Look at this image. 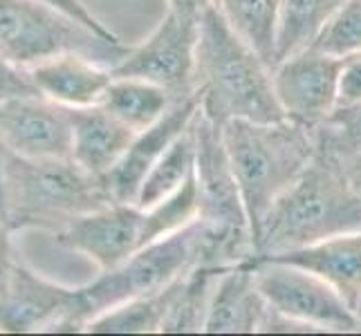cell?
Here are the masks:
<instances>
[{
  "mask_svg": "<svg viewBox=\"0 0 361 336\" xmlns=\"http://www.w3.org/2000/svg\"><path fill=\"white\" fill-rule=\"evenodd\" d=\"M353 231H361V195L343 159L317 139L305 170L267 211L254 238V256L283 254Z\"/></svg>",
  "mask_w": 361,
  "mask_h": 336,
  "instance_id": "6da1fadb",
  "label": "cell"
},
{
  "mask_svg": "<svg viewBox=\"0 0 361 336\" xmlns=\"http://www.w3.org/2000/svg\"><path fill=\"white\" fill-rule=\"evenodd\" d=\"M195 92L216 126L231 119L281 121L271 68L222 16L218 5L200 16L195 49Z\"/></svg>",
  "mask_w": 361,
  "mask_h": 336,
  "instance_id": "7a4b0ae2",
  "label": "cell"
},
{
  "mask_svg": "<svg viewBox=\"0 0 361 336\" xmlns=\"http://www.w3.org/2000/svg\"><path fill=\"white\" fill-rule=\"evenodd\" d=\"M113 200L106 180L72 157L32 159L5 151L0 161V216L11 231L59 233L72 220Z\"/></svg>",
  "mask_w": 361,
  "mask_h": 336,
  "instance_id": "3957f363",
  "label": "cell"
},
{
  "mask_svg": "<svg viewBox=\"0 0 361 336\" xmlns=\"http://www.w3.org/2000/svg\"><path fill=\"white\" fill-rule=\"evenodd\" d=\"M222 142L240 186L252 238H256L271 204L314 157L317 130L290 119H231L222 126Z\"/></svg>",
  "mask_w": 361,
  "mask_h": 336,
  "instance_id": "277c9868",
  "label": "cell"
},
{
  "mask_svg": "<svg viewBox=\"0 0 361 336\" xmlns=\"http://www.w3.org/2000/svg\"><path fill=\"white\" fill-rule=\"evenodd\" d=\"M202 240L204 224L193 220L184 229L142 247L121 265L99 271L90 282L74 287L70 309L52 334L85 332V325L106 309L169 287L191 267L200 265Z\"/></svg>",
  "mask_w": 361,
  "mask_h": 336,
  "instance_id": "5b68a950",
  "label": "cell"
},
{
  "mask_svg": "<svg viewBox=\"0 0 361 336\" xmlns=\"http://www.w3.org/2000/svg\"><path fill=\"white\" fill-rule=\"evenodd\" d=\"M193 132L197 220L204 224L200 265L220 269L240 265L254 256V238L240 186L222 142V128L197 110Z\"/></svg>",
  "mask_w": 361,
  "mask_h": 336,
  "instance_id": "8992f818",
  "label": "cell"
},
{
  "mask_svg": "<svg viewBox=\"0 0 361 336\" xmlns=\"http://www.w3.org/2000/svg\"><path fill=\"white\" fill-rule=\"evenodd\" d=\"M130 45L85 27L43 0H0V52L23 68L59 54H85L113 70Z\"/></svg>",
  "mask_w": 361,
  "mask_h": 336,
  "instance_id": "52a82bcc",
  "label": "cell"
},
{
  "mask_svg": "<svg viewBox=\"0 0 361 336\" xmlns=\"http://www.w3.org/2000/svg\"><path fill=\"white\" fill-rule=\"evenodd\" d=\"M243 265L254 269L256 285L267 303L283 316L305 323L314 332L359 334L355 309L317 273L279 260L249 258Z\"/></svg>",
  "mask_w": 361,
  "mask_h": 336,
  "instance_id": "ba28073f",
  "label": "cell"
},
{
  "mask_svg": "<svg viewBox=\"0 0 361 336\" xmlns=\"http://www.w3.org/2000/svg\"><path fill=\"white\" fill-rule=\"evenodd\" d=\"M200 18L169 9L146 41L130 45L113 77H137L182 99L195 92V49Z\"/></svg>",
  "mask_w": 361,
  "mask_h": 336,
  "instance_id": "9c48e42d",
  "label": "cell"
},
{
  "mask_svg": "<svg viewBox=\"0 0 361 336\" xmlns=\"http://www.w3.org/2000/svg\"><path fill=\"white\" fill-rule=\"evenodd\" d=\"M341 66L343 58L312 45L274 66V90L285 119L317 130L339 106Z\"/></svg>",
  "mask_w": 361,
  "mask_h": 336,
  "instance_id": "30bf717a",
  "label": "cell"
},
{
  "mask_svg": "<svg viewBox=\"0 0 361 336\" xmlns=\"http://www.w3.org/2000/svg\"><path fill=\"white\" fill-rule=\"evenodd\" d=\"M56 242L68 251L81 254L99 271L121 265L148 242L146 209L130 202H110L94 209L54 233Z\"/></svg>",
  "mask_w": 361,
  "mask_h": 336,
  "instance_id": "8fae6325",
  "label": "cell"
},
{
  "mask_svg": "<svg viewBox=\"0 0 361 336\" xmlns=\"http://www.w3.org/2000/svg\"><path fill=\"white\" fill-rule=\"evenodd\" d=\"M0 144L5 151L20 157H70V110L41 94L3 101L0 104Z\"/></svg>",
  "mask_w": 361,
  "mask_h": 336,
  "instance_id": "7c38bea8",
  "label": "cell"
},
{
  "mask_svg": "<svg viewBox=\"0 0 361 336\" xmlns=\"http://www.w3.org/2000/svg\"><path fill=\"white\" fill-rule=\"evenodd\" d=\"M74 287L52 282L16 258L0 294V334H52L66 316Z\"/></svg>",
  "mask_w": 361,
  "mask_h": 336,
  "instance_id": "4fadbf2b",
  "label": "cell"
},
{
  "mask_svg": "<svg viewBox=\"0 0 361 336\" xmlns=\"http://www.w3.org/2000/svg\"><path fill=\"white\" fill-rule=\"evenodd\" d=\"M197 110H200V97L193 92L184 99H178L164 112V117L133 137L128 151L104 175L115 202H137V193H140L146 175L157 164V159L166 153V148L191 126Z\"/></svg>",
  "mask_w": 361,
  "mask_h": 336,
  "instance_id": "5bb4252c",
  "label": "cell"
},
{
  "mask_svg": "<svg viewBox=\"0 0 361 336\" xmlns=\"http://www.w3.org/2000/svg\"><path fill=\"white\" fill-rule=\"evenodd\" d=\"M274 314L263 292L258 290L254 269L233 265L220 273L204 321L209 334H254L265 332Z\"/></svg>",
  "mask_w": 361,
  "mask_h": 336,
  "instance_id": "9a60e30c",
  "label": "cell"
},
{
  "mask_svg": "<svg viewBox=\"0 0 361 336\" xmlns=\"http://www.w3.org/2000/svg\"><path fill=\"white\" fill-rule=\"evenodd\" d=\"M36 92L68 110L90 108L113 81V70L85 54H59L30 68Z\"/></svg>",
  "mask_w": 361,
  "mask_h": 336,
  "instance_id": "2e32d148",
  "label": "cell"
},
{
  "mask_svg": "<svg viewBox=\"0 0 361 336\" xmlns=\"http://www.w3.org/2000/svg\"><path fill=\"white\" fill-rule=\"evenodd\" d=\"M260 260H279L317 273L355 309L361 298V231L341 233L321 242L290 249L283 254L254 256Z\"/></svg>",
  "mask_w": 361,
  "mask_h": 336,
  "instance_id": "e0dca14e",
  "label": "cell"
},
{
  "mask_svg": "<svg viewBox=\"0 0 361 336\" xmlns=\"http://www.w3.org/2000/svg\"><path fill=\"white\" fill-rule=\"evenodd\" d=\"M72 117V151L70 157L92 175L104 178L121 155L128 151L137 135L119 121L102 104L70 110Z\"/></svg>",
  "mask_w": 361,
  "mask_h": 336,
  "instance_id": "ac0fdd59",
  "label": "cell"
},
{
  "mask_svg": "<svg viewBox=\"0 0 361 336\" xmlns=\"http://www.w3.org/2000/svg\"><path fill=\"white\" fill-rule=\"evenodd\" d=\"M176 101L178 99H173V94L157 83L137 77H113L99 104L128 128L140 132L164 117Z\"/></svg>",
  "mask_w": 361,
  "mask_h": 336,
  "instance_id": "d6986e66",
  "label": "cell"
},
{
  "mask_svg": "<svg viewBox=\"0 0 361 336\" xmlns=\"http://www.w3.org/2000/svg\"><path fill=\"white\" fill-rule=\"evenodd\" d=\"M227 269V267H225ZM220 267L195 265L178 278L169 314L161 325V334H197L204 332V321L214 296Z\"/></svg>",
  "mask_w": 361,
  "mask_h": 336,
  "instance_id": "ffe728a7",
  "label": "cell"
},
{
  "mask_svg": "<svg viewBox=\"0 0 361 336\" xmlns=\"http://www.w3.org/2000/svg\"><path fill=\"white\" fill-rule=\"evenodd\" d=\"M176 282H171L169 287L155 294L137 296L117 307L106 309L104 314L94 316L85 325V334H161V325H164L173 292H176Z\"/></svg>",
  "mask_w": 361,
  "mask_h": 336,
  "instance_id": "44dd1931",
  "label": "cell"
},
{
  "mask_svg": "<svg viewBox=\"0 0 361 336\" xmlns=\"http://www.w3.org/2000/svg\"><path fill=\"white\" fill-rule=\"evenodd\" d=\"M285 0H218L222 16L263 61L276 66V36Z\"/></svg>",
  "mask_w": 361,
  "mask_h": 336,
  "instance_id": "7402d4cb",
  "label": "cell"
},
{
  "mask_svg": "<svg viewBox=\"0 0 361 336\" xmlns=\"http://www.w3.org/2000/svg\"><path fill=\"white\" fill-rule=\"evenodd\" d=\"M348 0H285L276 36V63L310 47Z\"/></svg>",
  "mask_w": 361,
  "mask_h": 336,
  "instance_id": "603a6c76",
  "label": "cell"
},
{
  "mask_svg": "<svg viewBox=\"0 0 361 336\" xmlns=\"http://www.w3.org/2000/svg\"><path fill=\"white\" fill-rule=\"evenodd\" d=\"M195 170V132L193 121L176 142H173L166 153L157 159V164L146 175L140 193H137V206L148 209L169 195L176 193L180 186L193 175Z\"/></svg>",
  "mask_w": 361,
  "mask_h": 336,
  "instance_id": "cb8c5ba5",
  "label": "cell"
},
{
  "mask_svg": "<svg viewBox=\"0 0 361 336\" xmlns=\"http://www.w3.org/2000/svg\"><path fill=\"white\" fill-rule=\"evenodd\" d=\"M312 47L339 58L361 52V0H348L337 14L323 25Z\"/></svg>",
  "mask_w": 361,
  "mask_h": 336,
  "instance_id": "d4e9b609",
  "label": "cell"
},
{
  "mask_svg": "<svg viewBox=\"0 0 361 336\" xmlns=\"http://www.w3.org/2000/svg\"><path fill=\"white\" fill-rule=\"evenodd\" d=\"M317 139L341 159L361 151V101L334 108L332 115L317 128Z\"/></svg>",
  "mask_w": 361,
  "mask_h": 336,
  "instance_id": "484cf974",
  "label": "cell"
},
{
  "mask_svg": "<svg viewBox=\"0 0 361 336\" xmlns=\"http://www.w3.org/2000/svg\"><path fill=\"white\" fill-rule=\"evenodd\" d=\"M32 94L39 92H36L32 83L30 70L14 63V61L0 52V104L9 101V99L32 97Z\"/></svg>",
  "mask_w": 361,
  "mask_h": 336,
  "instance_id": "4316f807",
  "label": "cell"
},
{
  "mask_svg": "<svg viewBox=\"0 0 361 336\" xmlns=\"http://www.w3.org/2000/svg\"><path fill=\"white\" fill-rule=\"evenodd\" d=\"M359 101H361V52L343 58L341 77H339V106H353Z\"/></svg>",
  "mask_w": 361,
  "mask_h": 336,
  "instance_id": "83f0119b",
  "label": "cell"
},
{
  "mask_svg": "<svg viewBox=\"0 0 361 336\" xmlns=\"http://www.w3.org/2000/svg\"><path fill=\"white\" fill-rule=\"evenodd\" d=\"M43 3H47V5H52V7H56V9H61V11H66V14H70L72 18H77L79 23H83L85 27H90V30H94L97 34H102V36H106V39H113V41H121L119 36L110 30V27H106V25L99 20L92 11H90V7L83 3V0H43Z\"/></svg>",
  "mask_w": 361,
  "mask_h": 336,
  "instance_id": "f1b7e54d",
  "label": "cell"
},
{
  "mask_svg": "<svg viewBox=\"0 0 361 336\" xmlns=\"http://www.w3.org/2000/svg\"><path fill=\"white\" fill-rule=\"evenodd\" d=\"M11 231L7 227V222L0 216V294H3L7 278L11 273V267L16 263V254H14V244H11Z\"/></svg>",
  "mask_w": 361,
  "mask_h": 336,
  "instance_id": "f546056e",
  "label": "cell"
},
{
  "mask_svg": "<svg viewBox=\"0 0 361 336\" xmlns=\"http://www.w3.org/2000/svg\"><path fill=\"white\" fill-rule=\"evenodd\" d=\"M166 3H169V9H176L180 14L200 18L209 7L218 5V0H166Z\"/></svg>",
  "mask_w": 361,
  "mask_h": 336,
  "instance_id": "4dcf8cb0",
  "label": "cell"
},
{
  "mask_svg": "<svg viewBox=\"0 0 361 336\" xmlns=\"http://www.w3.org/2000/svg\"><path fill=\"white\" fill-rule=\"evenodd\" d=\"M343 164H345V170H348V178H350L353 186H355V191L361 195V151L350 155L348 159H343Z\"/></svg>",
  "mask_w": 361,
  "mask_h": 336,
  "instance_id": "1f68e13d",
  "label": "cell"
},
{
  "mask_svg": "<svg viewBox=\"0 0 361 336\" xmlns=\"http://www.w3.org/2000/svg\"><path fill=\"white\" fill-rule=\"evenodd\" d=\"M355 314H357V318H359V323H361V298H359L357 305H355Z\"/></svg>",
  "mask_w": 361,
  "mask_h": 336,
  "instance_id": "d6a6232c",
  "label": "cell"
},
{
  "mask_svg": "<svg viewBox=\"0 0 361 336\" xmlns=\"http://www.w3.org/2000/svg\"><path fill=\"white\" fill-rule=\"evenodd\" d=\"M3 153H5V148H3V144H0V161H3Z\"/></svg>",
  "mask_w": 361,
  "mask_h": 336,
  "instance_id": "836d02e7",
  "label": "cell"
}]
</instances>
